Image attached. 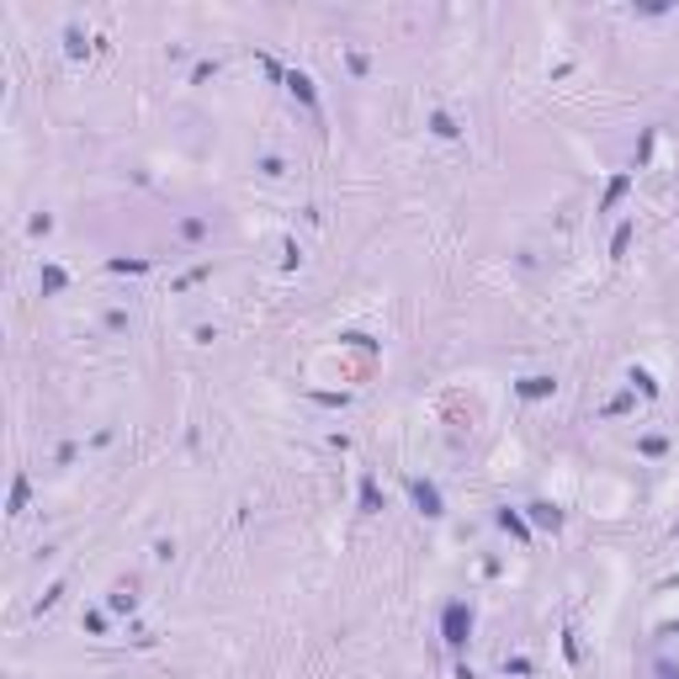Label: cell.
<instances>
[{
    "mask_svg": "<svg viewBox=\"0 0 679 679\" xmlns=\"http://www.w3.org/2000/svg\"><path fill=\"white\" fill-rule=\"evenodd\" d=\"M440 626H446V642H467V632H473V610H467V605H462V599H451V605H446V616H440Z\"/></svg>",
    "mask_w": 679,
    "mask_h": 679,
    "instance_id": "1",
    "label": "cell"
},
{
    "mask_svg": "<svg viewBox=\"0 0 679 679\" xmlns=\"http://www.w3.org/2000/svg\"><path fill=\"white\" fill-rule=\"evenodd\" d=\"M409 494H414V504H420L425 515H440V494H436V483H409Z\"/></svg>",
    "mask_w": 679,
    "mask_h": 679,
    "instance_id": "2",
    "label": "cell"
},
{
    "mask_svg": "<svg viewBox=\"0 0 679 679\" xmlns=\"http://www.w3.org/2000/svg\"><path fill=\"white\" fill-rule=\"evenodd\" d=\"M520 393H525V398H541V393H552V377H525Z\"/></svg>",
    "mask_w": 679,
    "mask_h": 679,
    "instance_id": "3",
    "label": "cell"
},
{
    "mask_svg": "<svg viewBox=\"0 0 679 679\" xmlns=\"http://www.w3.org/2000/svg\"><path fill=\"white\" fill-rule=\"evenodd\" d=\"M499 525H504V531H515V536H520V541H525V536H531V531H525V520H520V515H515V510H499Z\"/></svg>",
    "mask_w": 679,
    "mask_h": 679,
    "instance_id": "4",
    "label": "cell"
},
{
    "mask_svg": "<svg viewBox=\"0 0 679 679\" xmlns=\"http://www.w3.org/2000/svg\"><path fill=\"white\" fill-rule=\"evenodd\" d=\"M531 515H536L541 525H552V531H558V525H562V515H558V510H547V504H531Z\"/></svg>",
    "mask_w": 679,
    "mask_h": 679,
    "instance_id": "5",
    "label": "cell"
},
{
    "mask_svg": "<svg viewBox=\"0 0 679 679\" xmlns=\"http://www.w3.org/2000/svg\"><path fill=\"white\" fill-rule=\"evenodd\" d=\"M621 191H626V176L610 180V191H605V207H610V202H621Z\"/></svg>",
    "mask_w": 679,
    "mask_h": 679,
    "instance_id": "6",
    "label": "cell"
}]
</instances>
